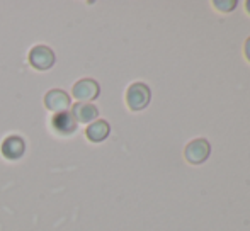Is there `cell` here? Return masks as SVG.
Here are the masks:
<instances>
[{
  "mask_svg": "<svg viewBox=\"0 0 250 231\" xmlns=\"http://www.w3.org/2000/svg\"><path fill=\"white\" fill-rule=\"evenodd\" d=\"M150 97H151L150 87L146 85V83L136 82L128 87L126 104H128V107L131 111H142L150 104Z\"/></svg>",
  "mask_w": 250,
  "mask_h": 231,
  "instance_id": "obj_1",
  "label": "cell"
},
{
  "mask_svg": "<svg viewBox=\"0 0 250 231\" xmlns=\"http://www.w3.org/2000/svg\"><path fill=\"white\" fill-rule=\"evenodd\" d=\"M211 153V145L206 141L204 138H198V139H192L188 146H186V160L192 165H199V163L206 162L208 156Z\"/></svg>",
  "mask_w": 250,
  "mask_h": 231,
  "instance_id": "obj_2",
  "label": "cell"
},
{
  "mask_svg": "<svg viewBox=\"0 0 250 231\" xmlns=\"http://www.w3.org/2000/svg\"><path fill=\"white\" fill-rule=\"evenodd\" d=\"M55 53L50 46L44 44H38L29 51V63L33 68L36 70H48L55 65Z\"/></svg>",
  "mask_w": 250,
  "mask_h": 231,
  "instance_id": "obj_3",
  "label": "cell"
},
{
  "mask_svg": "<svg viewBox=\"0 0 250 231\" xmlns=\"http://www.w3.org/2000/svg\"><path fill=\"white\" fill-rule=\"evenodd\" d=\"M99 94H101L99 83L92 78L79 80L72 89V96L77 100H80V102H83V100H94L96 97H99Z\"/></svg>",
  "mask_w": 250,
  "mask_h": 231,
  "instance_id": "obj_4",
  "label": "cell"
},
{
  "mask_svg": "<svg viewBox=\"0 0 250 231\" xmlns=\"http://www.w3.org/2000/svg\"><path fill=\"white\" fill-rule=\"evenodd\" d=\"M72 100H70V96L62 89H53L44 96V106L50 111H53L55 114L60 113H66V109L70 107Z\"/></svg>",
  "mask_w": 250,
  "mask_h": 231,
  "instance_id": "obj_5",
  "label": "cell"
},
{
  "mask_svg": "<svg viewBox=\"0 0 250 231\" xmlns=\"http://www.w3.org/2000/svg\"><path fill=\"white\" fill-rule=\"evenodd\" d=\"M26 145H24V139L19 136H7L2 143V155L9 160H17L22 156Z\"/></svg>",
  "mask_w": 250,
  "mask_h": 231,
  "instance_id": "obj_6",
  "label": "cell"
},
{
  "mask_svg": "<svg viewBox=\"0 0 250 231\" xmlns=\"http://www.w3.org/2000/svg\"><path fill=\"white\" fill-rule=\"evenodd\" d=\"M72 117L75 122H90L99 117V109L94 104H73L72 107Z\"/></svg>",
  "mask_w": 250,
  "mask_h": 231,
  "instance_id": "obj_7",
  "label": "cell"
},
{
  "mask_svg": "<svg viewBox=\"0 0 250 231\" xmlns=\"http://www.w3.org/2000/svg\"><path fill=\"white\" fill-rule=\"evenodd\" d=\"M109 131H111V128H109L107 122L102 121V119H97V121H94L92 124L87 126L85 136H87V139H89V141L101 143L109 136Z\"/></svg>",
  "mask_w": 250,
  "mask_h": 231,
  "instance_id": "obj_8",
  "label": "cell"
},
{
  "mask_svg": "<svg viewBox=\"0 0 250 231\" xmlns=\"http://www.w3.org/2000/svg\"><path fill=\"white\" fill-rule=\"evenodd\" d=\"M51 124H53V128H55V131L60 133V135H72V133L75 131V128H77L75 119L72 117V114H70V113L55 114Z\"/></svg>",
  "mask_w": 250,
  "mask_h": 231,
  "instance_id": "obj_9",
  "label": "cell"
},
{
  "mask_svg": "<svg viewBox=\"0 0 250 231\" xmlns=\"http://www.w3.org/2000/svg\"><path fill=\"white\" fill-rule=\"evenodd\" d=\"M214 7H218L221 12H231V10L237 7V2H235V0H230V2H221V0H216V2H214Z\"/></svg>",
  "mask_w": 250,
  "mask_h": 231,
  "instance_id": "obj_10",
  "label": "cell"
},
{
  "mask_svg": "<svg viewBox=\"0 0 250 231\" xmlns=\"http://www.w3.org/2000/svg\"><path fill=\"white\" fill-rule=\"evenodd\" d=\"M245 57H247V59L250 61V38L245 41Z\"/></svg>",
  "mask_w": 250,
  "mask_h": 231,
  "instance_id": "obj_11",
  "label": "cell"
},
{
  "mask_svg": "<svg viewBox=\"0 0 250 231\" xmlns=\"http://www.w3.org/2000/svg\"><path fill=\"white\" fill-rule=\"evenodd\" d=\"M245 7H247V12L250 14V0H249V2H247V3H245Z\"/></svg>",
  "mask_w": 250,
  "mask_h": 231,
  "instance_id": "obj_12",
  "label": "cell"
}]
</instances>
